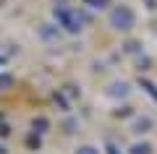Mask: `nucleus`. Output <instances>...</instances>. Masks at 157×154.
Returning a JSON list of instances; mask_svg holds the SVG:
<instances>
[{"label":"nucleus","mask_w":157,"mask_h":154,"mask_svg":"<svg viewBox=\"0 0 157 154\" xmlns=\"http://www.w3.org/2000/svg\"><path fill=\"white\" fill-rule=\"evenodd\" d=\"M128 92H131V86L126 81H113L110 86L105 89V94L107 97H113V99H118V97H128Z\"/></svg>","instance_id":"nucleus-3"},{"label":"nucleus","mask_w":157,"mask_h":154,"mask_svg":"<svg viewBox=\"0 0 157 154\" xmlns=\"http://www.w3.org/2000/svg\"><path fill=\"white\" fill-rule=\"evenodd\" d=\"M13 84H16V78H13L11 73H0V92H8Z\"/></svg>","instance_id":"nucleus-9"},{"label":"nucleus","mask_w":157,"mask_h":154,"mask_svg":"<svg viewBox=\"0 0 157 154\" xmlns=\"http://www.w3.org/2000/svg\"><path fill=\"white\" fill-rule=\"evenodd\" d=\"M52 99H55V105H60V110H68V102L63 99V94H60V92H55V94H52Z\"/></svg>","instance_id":"nucleus-14"},{"label":"nucleus","mask_w":157,"mask_h":154,"mask_svg":"<svg viewBox=\"0 0 157 154\" xmlns=\"http://www.w3.org/2000/svg\"><path fill=\"white\" fill-rule=\"evenodd\" d=\"M52 16H55L58 26H63L68 34H78V32H81L84 16H81L78 11H73V8H68V6H58L55 11H52Z\"/></svg>","instance_id":"nucleus-1"},{"label":"nucleus","mask_w":157,"mask_h":154,"mask_svg":"<svg viewBox=\"0 0 157 154\" xmlns=\"http://www.w3.org/2000/svg\"><path fill=\"white\" fill-rule=\"evenodd\" d=\"M89 8H94V11H102V8H107L110 6V0H84Z\"/></svg>","instance_id":"nucleus-11"},{"label":"nucleus","mask_w":157,"mask_h":154,"mask_svg":"<svg viewBox=\"0 0 157 154\" xmlns=\"http://www.w3.org/2000/svg\"><path fill=\"white\" fill-rule=\"evenodd\" d=\"M126 52H131V55H136V52H141V42H136V39H128V42L123 44Z\"/></svg>","instance_id":"nucleus-10"},{"label":"nucleus","mask_w":157,"mask_h":154,"mask_svg":"<svg viewBox=\"0 0 157 154\" xmlns=\"http://www.w3.org/2000/svg\"><path fill=\"white\" fill-rule=\"evenodd\" d=\"M0 154H8V152H6V149H3V146H0Z\"/></svg>","instance_id":"nucleus-19"},{"label":"nucleus","mask_w":157,"mask_h":154,"mask_svg":"<svg viewBox=\"0 0 157 154\" xmlns=\"http://www.w3.org/2000/svg\"><path fill=\"white\" fill-rule=\"evenodd\" d=\"M139 86L144 89L147 94H149V99H152V102H157V86L149 81V78H141V76H139Z\"/></svg>","instance_id":"nucleus-7"},{"label":"nucleus","mask_w":157,"mask_h":154,"mask_svg":"<svg viewBox=\"0 0 157 154\" xmlns=\"http://www.w3.org/2000/svg\"><path fill=\"white\" fill-rule=\"evenodd\" d=\"M11 133V128H8V123H0V136H8Z\"/></svg>","instance_id":"nucleus-17"},{"label":"nucleus","mask_w":157,"mask_h":154,"mask_svg":"<svg viewBox=\"0 0 157 154\" xmlns=\"http://www.w3.org/2000/svg\"><path fill=\"white\" fill-rule=\"evenodd\" d=\"M39 144H42V141H39L37 133H32V136L26 138V146H29V149H39Z\"/></svg>","instance_id":"nucleus-12"},{"label":"nucleus","mask_w":157,"mask_h":154,"mask_svg":"<svg viewBox=\"0 0 157 154\" xmlns=\"http://www.w3.org/2000/svg\"><path fill=\"white\" fill-rule=\"evenodd\" d=\"M39 37H42V39H47V42H52V39H58V37H60V29H58V26H52V24H42V26H39Z\"/></svg>","instance_id":"nucleus-4"},{"label":"nucleus","mask_w":157,"mask_h":154,"mask_svg":"<svg viewBox=\"0 0 157 154\" xmlns=\"http://www.w3.org/2000/svg\"><path fill=\"white\" fill-rule=\"evenodd\" d=\"M3 63H6V58H0V66H3Z\"/></svg>","instance_id":"nucleus-20"},{"label":"nucleus","mask_w":157,"mask_h":154,"mask_svg":"<svg viewBox=\"0 0 157 154\" xmlns=\"http://www.w3.org/2000/svg\"><path fill=\"white\" fill-rule=\"evenodd\" d=\"M113 115H115V118H128V115H134V110H131V107H118Z\"/></svg>","instance_id":"nucleus-13"},{"label":"nucleus","mask_w":157,"mask_h":154,"mask_svg":"<svg viewBox=\"0 0 157 154\" xmlns=\"http://www.w3.org/2000/svg\"><path fill=\"white\" fill-rule=\"evenodd\" d=\"M134 24H136V16H134V11L128 6H115L110 11V26L113 29L128 32V29H134Z\"/></svg>","instance_id":"nucleus-2"},{"label":"nucleus","mask_w":157,"mask_h":154,"mask_svg":"<svg viewBox=\"0 0 157 154\" xmlns=\"http://www.w3.org/2000/svg\"><path fill=\"white\" fill-rule=\"evenodd\" d=\"M128 154H152V144H147V141H139V144H131Z\"/></svg>","instance_id":"nucleus-8"},{"label":"nucleus","mask_w":157,"mask_h":154,"mask_svg":"<svg viewBox=\"0 0 157 154\" xmlns=\"http://www.w3.org/2000/svg\"><path fill=\"white\" fill-rule=\"evenodd\" d=\"M76 154H100V152H97L94 146H89V144H84V146H78V149H76Z\"/></svg>","instance_id":"nucleus-15"},{"label":"nucleus","mask_w":157,"mask_h":154,"mask_svg":"<svg viewBox=\"0 0 157 154\" xmlns=\"http://www.w3.org/2000/svg\"><path fill=\"white\" fill-rule=\"evenodd\" d=\"M47 128H50V120H47V118L39 115V118H34V120H32V133H37V136H39V133H45Z\"/></svg>","instance_id":"nucleus-6"},{"label":"nucleus","mask_w":157,"mask_h":154,"mask_svg":"<svg viewBox=\"0 0 157 154\" xmlns=\"http://www.w3.org/2000/svg\"><path fill=\"white\" fill-rule=\"evenodd\" d=\"M147 8H149V11H155V8H157V0H147Z\"/></svg>","instance_id":"nucleus-18"},{"label":"nucleus","mask_w":157,"mask_h":154,"mask_svg":"<svg viewBox=\"0 0 157 154\" xmlns=\"http://www.w3.org/2000/svg\"><path fill=\"white\" fill-rule=\"evenodd\" d=\"M149 128H152V118L141 115V118H136V120H134V128H131V131H134V133H147Z\"/></svg>","instance_id":"nucleus-5"},{"label":"nucleus","mask_w":157,"mask_h":154,"mask_svg":"<svg viewBox=\"0 0 157 154\" xmlns=\"http://www.w3.org/2000/svg\"><path fill=\"white\" fill-rule=\"evenodd\" d=\"M105 149H107V154H121V152H118V146H115L113 141H105Z\"/></svg>","instance_id":"nucleus-16"}]
</instances>
